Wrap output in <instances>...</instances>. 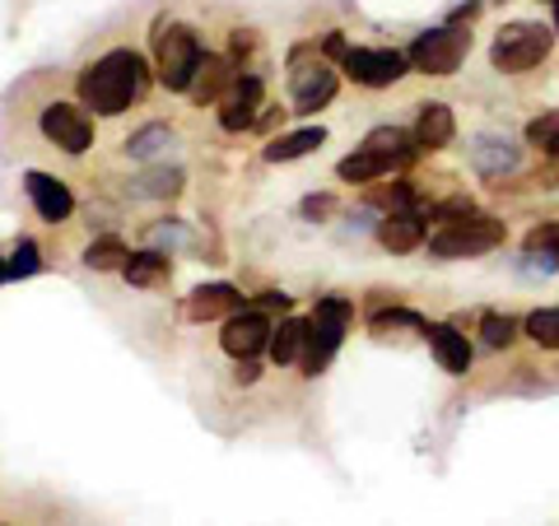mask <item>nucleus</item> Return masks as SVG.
Listing matches in <instances>:
<instances>
[{
	"mask_svg": "<svg viewBox=\"0 0 559 526\" xmlns=\"http://www.w3.org/2000/svg\"><path fill=\"white\" fill-rule=\"evenodd\" d=\"M336 98V70L331 65H308V70H299L294 75V112H318V108H326V103Z\"/></svg>",
	"mask_w": 559,
	"mask_h": 526,
	"instance_id": "12",
	"label": "nucleus"
},
{
	"mask_svg": "<svg viewBox=\"0 0 559 526\" xmlns=\"http://www.w3.org/2000/svg\"><path fill=\"white\" fill-rule=\"evenodd\" d=\"M127 242H121V238H94L90 242V252H84V266H90V271H121V266H127Z\"/></svg>",
	"mask_w": 559,
	"mask_h": 526,
	"instance_id": "23",
	"label": "nucleus"
},
{
	"mask_svg": "<svg viewBox=\"0 0 559 526\" xmlns=\"http://www.w3.org/2000/svg\"><path fill=\"white\" fill-rule=\"evenodd\" d=\"M326 145V131L322 127H304V131H294V135H280L266 145V164H294V159H304L308 150H318Z\"/></svg>",
	"mask_w": 559,
	"mask_h": 526,
	"instance_id": "20",
	"label": "nucleus"
},
{
	"mask_svg": "<svg viewBox=\"0 0 559 526\" xmlns=\"http://www.w3.org/2000/svg\"><path fill=\"white\" fill-rule=\"evenodd\" d=\"M378 242L388 252H415L425 242V215L419 210H388L378 224Z\"/></svg>",
	"mask_w": 559,
	"mask_h": 526,
	"instance_id": "13",
	"label": "nucleus"
},
{
	"mask_svg": "<svg viewBox=\"0 0 559 526\" xmlns=\"http://www.w3.org/2000/svg\"><path fill=\"white\" fill-rule=\"evenodd\" d=\"M257 103H261V80L257 75L234 80V98H224L219 127L224 131H248V127H257Z\"/></svg>",
	"mask_w": 559,
	"mask_h": 526,
	"instance_id": "16",
	"label": "nucleus"
},
{
	"mask_svg": "<svg viewBox=\"0 0 559 526\" xmlns=\"http://www.w3.org/2000/svg\"><path fill=\"white\" fill-rule=\"evenodd\" d=\"M452 131H457V121H452V108H443V103H429V108H419L415 117V145L419 150H443Z\"/></svg>",
	"mask_w": 559,
	"mask_h": 526,
	"instance_id": "18",
	"label": "nucleus"
},
{
	"mask_svg": "<svg viewBox=\"0 0 559 526\" xmlns=\"http://www.w3.org/2000/svg\"><path fill=\"white\" fill-rule=\"evenodd\" d=\"M471 164H476V172H485V178H503V172H513L522 164V154L509 135H476L471 140Z\"/></svg>",
	"mask_w": 559,
	"mask_h": 526,
	"instance_id": "14",
	"label": "nucleus"
},
{
	"mask_svg": "<svg viewBox=\"0 0 559 526\" xmlns=\"http://www.w3.org/2000/svg\"><path fill=\"white\" fill-rule=\"evenodd\" d=\"M24 191L28 201L38 205V215L47 224H61L70 210H75V196H70V187L61 178H51V172H24Z\"/></svg>",
	"mask_w": 559,
	"mask_h": 526,
	"instance_id": "11",
	"label": "nucleus"
},
{
	"mask_svg": "<svg viewBox=\"0 0 559 526\" xmlns=\"http://www.w3.org/2000/svg\"><path fill=\"white\" fill-rule=\"evenodd\" d=\"M322 51H326V57H349V47H345V38H341V33H326V38H322Z\"/></svg>",
	"mask_w": 559,
	"mask_h": 526,
	"instance_id": "30",
	"label": "nucleus"
},
{
	"mask_svg": "<svg viewBox=\"0 0 559 526\" xmlns=\"http://www.w3.org/2000/svg\"><path fill=\"white\" fill-rule=\"evenodd\" d=\"M527 336L540 345V349H555L559 345V308H540L527 318Z\"/></svg>",
	"mask_w": 559,
	"mask_h": 526,
	"instance_id": "24",
	"label": "nucleus"
},
{
	"mask_svg": "<svg viewBox=\"0 0 559 526\" xmlns=\"http://www.w3.org/2000/svg\"><path fill=\"white\" fill-rule=\"evenodd\" d=\"M271 359L275 363H294V359H304V349H308V322L304 318H289V322H280L271 331Z\"/></svg>",
	"mask_w": 559,
	"mask_h": 526,
	"instance_id": "21",
	"label": "nucleus"
},
{
	"mask_svg": "<svg viewBox=\"0 0 559 526\" xmlns=\"http://www.w3.org/2000/svg\"><path fill=\"white\" fill-rule=\"evenodd\" d=\"M550 164H555V178H559V150H550Z\"/></svg>",
	"mask_w": 559,
	"mask_h": 526,
	"instance_id": "33",
	"label": "nucleus"
},
{
	"mask_svg": "<svg viewBox=\"0 0 559 526\" xmlns=\"http://www.w3.org/2000/svg\"><path fill=\"white\" fill-rule=\"evenodd\" d=\"M10 275V266H5V261H0V279H5Z\"/></svg>",
	"mask_w": 559,
	"mask_h": 526,
	"instance_id": "34",
	"label": "nucleus"
},
{
	"mask_svg": "<svg viewBox=\"0 0 559 526\" xmlns=\"http://www.w3.org/2000/svg\"><path fill=\"white\" fill-rule=\"evenodd\" d=\"M466 51H471V33L457 28V24H443V28H429V33H419V38L411 43V65L419 70V75H433V80H443L452 75L462 61H466Z\"/></svg>",
	"mask_w": 559,
	"mask_h": 526,
	"instance_id": "4",
	"label": "nucleus"
},
{
	"mask_svg": "<svg viewBox=\"0 0 559 526\" xmlns=\"http://www.w3.org/2000/svg\"><path fill=\"white\" fill-rule=\"evenodd\" d=\"M345 322H349V303L345 298H326V303H318V318L308 322V349H304V373L318 378L326 359L336 355V345L345 336Z\"/></svg>",
	"mask_w": 559,
	"mask_h": 526,
	"instance_id": "6",
	"label": "nucleus"
},
{
	"mask_svg": "<svg viewBox=\"0 0 559 526\" xmlns=\"http://www.w3.org/2000/svg\"><path fill=\"white\" fill-rule=\"evenodd\" d=\"M121 275H127L131 285H140V289H154V285H164V279H168V256H159V252H131L127 266H121Z\"/></svg>",
	"mask_w": 559,
	"mask_h": 526,
	"instance_id": "22",
	"label": "nucleus"
},
{
	"mask_svg": "<svg viewBox=\"0 0 559 526\" xmlns=\"http://www.w3.org/2000/svg\"><path fill=\"white\" fill-rule=\"evenodd\" d=\"M415 154H392V150H355L349 159H341L336 164V172H341V182H355V187H364V182H378V178H388L392 168H401V164H411Z\"/></svg>",
	"mask_w": 559,
	"mask_h": 526,
	"instance_id": "10",
	"label": "nucleus"
},
{
	"mask_svg": "<svg viewBox=\"0 0 559 526\" xmlns=\"http://www.w3.org/2000/svg\"><path fill=\"white\" fill-rule=\"evenodd\" d=\"M154 145H168V131H164V127H145L140 135H131V145H127V150L135 154V159H150Z\"/></svg>",
	"mask_w": 559,
	"mask_h": 526,
	"instance_id": "28",
	"label": "nucleus"
},
{
	"mask_svg": "<svg viewBox=\"0 0 559 526\" xmlns=\"http://www.w3.org/2000/svg\"><path fill=\"white\" fill-rule=\"evenodd\" d=\"M43 135L66 154H84L94 145V127L75 103H47L43 108Z\"/></svg>",
	"mask_w": 559,
	"mask_h": 526,
	"instance_id": "8",
	"label": "nucleus"
},
{
	"mask_svg": "<svg viewBox=\"0 0 559 526\" xmlns=\"http://www.w3.org/2000/svg\"><path fill=\"white\" fill-rule=\"evenodd\" d=\"M234 65L224 61V57H201V70H197V80H191V103H219L224 98V89H234Z\"/></svg>",
	"mask_w": 559,
	"mask_h": 526,
	"instance_id": "17",
	"label": "nucleus"
},
{
	"mask_svg": "<svg viewBox=\"0 0 559 526\" xmlns=\"http://www.w3.org/2000/svg\"><path fill=\"white\" fill-rule=\"evenodd\" d=\"M527 252H559V219L536 224V229L527 234Z\"/></svg>",
	"mask_w": 559,
	"mask_h": 526,
	"instance_id": "29",
	"label": "nucleus"
},
{
	"mask_svg": "<svg viewBox=\"0 0 559 526\" xmlns=\"http://www.w3.org/2000/svg\"><path fill=\"white\" fill-rule=\"evenodd\" d=\"M550 28L546 24H503L495 33V47H489V61H495L503 75H522V70H532L550 57Z\"/></svg>",
	"mask_w": 559,
	"mask_h": 526,
	"instance_id": "3",
	"label": "nucleus"
},
{
	"mask_svg": "<svg viewBox=\"0 0 559 526\" xmlns=\"http://www.w3.org/2000/svg\"><path fill=\"white\" fill-rule=\"evenodd\" d=\"M425 336H429L433 359L443 363V373H466V368H471V345L452 326H425Z\"/></svg>",
	"mask_w": 559,
	"mask_h": 526,
	"instance_id": "19",
	"label": "nucleus"
},
{
	"mask_svg": "<svg viewBox=\"0 0 559 526\" xmlns=\"http://www.w3.org/2000/svg\"><path fill=\"white\" fill-rule=\"evenodd\" d=\"M234 312H242V298H238L234 285H201L187 298L191 322H215V318H234Z\"/></svg>",
	"mask_w": 559,
	"mask_h": 526,
	"instance_id": "15",
	"label": "nucleus"
},
{
	"mask_svg": "<svg viewBox=\"0 0 559 526\" xmlns=\"http://www.w3.org/2000/svg\"><path fill=\"white\" fill-rule=\"evenodd\" d=\"M555 28H559V0H555Z\"/></svg>",
	"mask_w": 559,
	"mask_h": 526,
	"instance_id": "35",
	"label": "nucleus"
},
{
	"mask_svg": "<svg viewBox=\"0 0 559 526\" xmlns=\"http://www.w3.org/2000/svg\"><path fill=\"white\" fill-rule=\"evenodd\" d=\"M480 336H485V345L503 349V345L518 340V322H513V318H499V312H489V318L480 322Z\"/></svg>",
	"mask_w": 559,
	"mask_h": 526,
	"instance_id": "25",
	"label": "nucleus"
},
{
	"mask_svg": "<svg viewBox=\"0 0 559 526\" xmlns=\"http://www.w3.org/2000/svg\"><path fill=\"white\" fill-rule=\"evenodd\" d=\"M5 266H10V275H38L43 271V261H38V242H20V248H14V256L5 261Z\"/></svg>",
	"mask_w": 559,
	"mask_h": 526,
	"instance_id": "27",
	"label": "nucleus"
},
{
	"mask_svg": "<svg viewBox=\"0 0 559 526\" xmlns=\"http://www.w3.org/2000/svg\"><path fill=\"white\" fill-rule=\"evenodd\" d=\"M238 382H257L261 378V368H257V359H238V373H234Z\"/></svg>",
	"mask_w": 559,
	"mask_h": 526,
	"instance_id": "32",
	"label": "nucleus"
},
{
	"mask_svg": "<svg viewBox=\"0 0 559 526\" xmlns=\"http://www.w3.org/2000/svg\"><path fill=\"white\" fill-rule=\"evenodd\" d=\"M527 140L532 145H540V150H559V112H546V117H536L532 127H527Z\"/></svg>",
	"mask_w": 559,
	"mask_h": 526,
	"instance_id": "26",
	"label": "nucleus"
},
{
	"mask_svg": "<svg viewBox=\"0 0 559 526\" xmlns=\"http://www.w3.org/2000/svg\"><path fill=\"white\" fill-rule=\"evenodd\" d=\"M145 89H150V65H145V57H135V51H127V47L98 57L80 75V103L98 117L127 112L135 98H145Z\"/></svg>",
	"mask_w": 559,
	"mask_h": 526,
	"instance_id": "1",
	"label": "nucleus"
},
{
	"mask_svg": "<svg viewBox=\"0 0 559 526\" xmlns=\"http://www.w3.org/2000/svg\"><path fill=\"white\" fill-rule=\"evenodd\" d=\"M499 242H503V224L466 210V215L443 224V229L429 238V252L433 256H476V252H495Z\"/></svg>",
	"mask_w": 559,
	"mask_h": 526,
	"instance_id": "5",
	"label": "nucleus"
},
{
	"mask_svg": "<svg viewBox=\"0 0 559 526\" xmlns=\"http://www.w3.org/2000/svg\"><path fill=\"white\" fill-rule=\"evenodd\" d=\"M406 65H411V57L406 51H392V47H349V57H345V70L359 84H369V89H388V84H396L401 75H406Z\"/></svg>",
	"mask_w": 559,
	"mask_h": 526,
	"instance_id": "7",
	"label": "nucleus"
},
{
	"mask_svg": "<svg viewBox=\"0 0 559 526\" xmlns=\"http://www.w3.org/2000/svg\"><path fill=\"white\" fill-rule=\"evenodd\" d=\"M257 303H261V312H275V308L285 312V308H289V294H275V289H271V294H261Z\"/></svg>",
	"mask_w": 559,
	"mask_h": 526,
	"instance_id": "31",
	"label": "nucleus"
},
{
	"mask_svg": "<svg viewBox=\"0 0 559 526\" xmlns=\"http://www.w3.org/2000/svg\"><path fill=\"white\" fill-rule=\"evenodd\" d=\"M271 318L261 308H248V312H234L229 322H224V336H219V345H224V355H234V359H257L261 349L271 345Z\"/></svg>",
	"mask_w": 559,
	"mask_h": 526,
	"instance_id": "9",
	"label": "nucleus"
},
{
	"mask_svg": "<svg viewBox=\"0 0 559 526\" xmlns=\"http://www.w3.org/2000/svg\"><path fill=\"white\" fill-rule=\"evenodd\" d=\"M201 43L187 24H159V38H154V65H159V84L173 94H187L191 80L201 70Z\"/></svg>",
	"mask_w": 559,
	"mask_h": 526,
	"instance_id": "2",
	"label": "nucleus"
}]
</instances>
